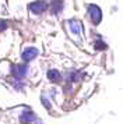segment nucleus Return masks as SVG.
Listing matches in <instances>:
<instances>
[{"instance_id": "f257e3e1", "label": "nucleus", "mask_w": 123, "mask_h": 124, "mask_svg": "<svg viewBox=\"0 0 123 124\" xmlns=\"http://www.w3.org/2000/svg\"><path fill=\"white\" fill-rule=\"evenodd\" d=\"M88 13H89V17H91V20H92V23H94L95 25L101 23V20H102V13H101L99 7L89 6L88 7Z\"/></svg>"}, {"instance_id": "f03ea898", "label": "nucleus", "mask_w": 123, "mask_h": 124, "mask_svg": "<svg viewBox=\"0 0 123 124\" xmlns=\"http://www.w3.org/2000/svg\"><path fill=\"white\" fill-rule=\"evenodd\" d=\"M29 7L34 13H42L46 8V3L45 1H36V3H32Z\"/></svg>"}, {"instance_id": "7ed1b4c3", "label": "nucleus", "mask_w": 123, "mask_h": 124, "mask_svg": "<svg viewBox=\"0 0 123 124\" xmlns=\"http://www.w3.org/2000/svg\"><path fill=\"white\" fill-rule=\"evenodd\" d=\"M35 120V114H34L32 112H24L21 116V121L22 124H28L31 123V121H34Z\"/></svg>"}, {"instance_id": "20e7f679", "label": "nucleus", "mask_w": 123, "mask_h": 124, "mask_svg": "<svg viewBox=\"0 0 123 124\" xmlns=\"http://www.w3.org/2000/svg\"><path fill=\"white\" fill-rule=\"evenodd\" d=\"M48 77H49L50 81H53V82H59L62 79V75L60 73L57 71V70H50L49 73H48Z\"/></svg>"}, {"instance_id": "39448f33", "label": "nucleus", "mask_w": 123, "mask_h": 124, "mask_svg": "<svg viewBox=\"0 0 123 124\" xmlns=\"http://www.w3.org/2000/svg\"><path fill=\"white\" fill-rule=\"evenodd\" d=\"M38 54V52H36V49H27V50L24 52V54H22V57H24V60H32L34 57Z\"/></svg>"}, {"instance_id": "423d86ee", "label": "nucleus", "mask_w": 123, "mask_h": 124, "mask_svg": "<svg viewBox=\"0 0 123 124\" xmlns=\"http://www.w3.org/2000/svg\"><path fill=\"white\" fill-rule=\"evenodd\" d=\"M70 27H71V29L76 32V34L81 32V24L77 23V21H71V23H70Z\"/></svg>"}, {"instance_id": "0eeeda50", "label": "nucleus", "mask_w": 123, "mask_h": 124, "mask_svg": "<svg viewBox=\"0 0 123 124\" xmlns=\"http://www.w3.org/2000/svg\"><path fill=\"white\" fill-rule=\"evenodd\" d=\"M95 47H97L98 50H105V49H106V45L102 42V40H97V42H95Z\"/></svg>"}, {"instance_id": "6e6552de", "label": "nucleus", "mask_w": 123, "mask_h": 124, "mask_svg": "<svg viewBox=\"0 0 123 124\" xmlns=\"http://www.w3.org/2000/svg\"><path fill=\"white\" fill-rule=\"evenodd\" d=\"M53 8H55V13L56 11H60V8H62V0H55V3H53Z\"/></svg>"}]
</instances>
